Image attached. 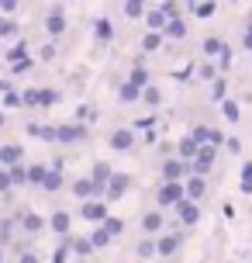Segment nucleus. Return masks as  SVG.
Returning <instances> with one entry per match:
<instances>
[{
    "label": "nucleus",
    "instance_id": "f257e3e1",
    "mask_svg": "<svg viewBox=\"0 0 252 263\" xmlns=\"http://www.w3.org/2000/svg\"><path fill=\"white\" fill-rule=\"evenodd\" d=\"M183 197H186L183 180H162V187H159V194H156V201H159V208H176Z\"/></svg>",
    "mask_w": 252,
    "mask_h": 263
},
{
    "label": "nucleus",
    "instance_id": "f03ea898",
    "mask_svg": "<svg viewBox=\"0 0 252 263\" xmlns=\"http://www.w3.org/2000/svg\"><path fill=\"white\" fill-rule=\"evenodd\" d=\"M180 246H183V236H180V232H159V236H156V256H159V260L176 256Z\"/></svg>",
    "mask_w": 252,
    "mask_h": 263
},
{
    "label": "nucleus",
    "instance_id": "7ed1b4c3",
    "mask_svg": "<svg viewBox=\"0 0 252 263\" xmlns=\"http://www.w3.org/2000/svg\"><path fill=\"white\" fill-rule=\"evenodd\" d=\"M55 101H59V90H25L21 93L25 107H52Z\"/></svg>",
    "mask_w": 252,
    "mask_h": 263
},
{
    "label": "nucleus",
    "instance_id": "20e7f679",
    "mask_svg": "<svg viewBox=\"0 0 252 263\" xmlns=\"http://www.w3.org/2000/svg\"><path fill=\"white\" fill-rule=\"evenodd\" d=\"M214 156H218V145H200V153L194 159H190V173H200V177H204V173L211 170V163H214Z\"/></svg>",
    "mask_w": 252,
    "mask_h": 263
},
{
    "label": "nucleus",
    "instance_id": "39448f33",
    "mask_svg": "<svg viewBox=\"0 0 252 263\" xmlns=\"http://www.w3.org/2000/svg\"><path fill=\"white\" fill-rule=\"evenodd\" d=\"M83 218H87V222H104L107 218V201L104 197H90V201H83V211H80Z\"/></svg>",
    "mask_w": 252,
    "mask_h": 263
},
{
    "label": "nucleus",
    "instance_id": "423d86ee",
    "mask_svg": "<svg viewBox=\"0 0 252 263\" xmlns=\"http://www.w3.org/2000/svg\"><path fill=\"white\" fill-rule=\"evenodd\" d=\"M132 187V177L128 173H111V180H107V191H104V197L107 201H118L124 191Z\"/></svg>",
    "mask_w": 252,
    "mask_h": 263
},
{
    "label": "nucleus",
    "instance_id": "0eeeda50",
    "mask_svg": "<svg viewBox=\"0 0 252 263\" xmlns=\"http://www.w3.org/2000/svg\"><path fill=\"white\" fill-rule=\"evenodd\" d=\"M183 173H190L186 159H162V180H183Z\"/></svg>",
    "mask_w": 252,
    "mask_h": 263
},
{
    "label": "nucleus",
    "instance_id": "6e6552de",
    "mask_svg": "<svg viewBox=\"0 0 252 263\" xmlns=\"http://www.w3.org/2000/svg\"><path fill=\"white\" fill-rule=\"evenodd\" d=\"M73 194L83 197V201H90V197H100V194H104V187L97 184L93 177H83V180H76V184H73Z\"/></svg>",
    "mask_w": 252,
    "mask_h": 263
},
{
    "label": "nucleus",
    "instance_id": "1a4fd4ad",
    "mask_svg": "<svg viewBox=\"0 0 252 263\" xmlns=\"http://www.w3.org/2000/svg\"><path fill=\"white\" fill-rule=\"evenodd\" d=\"M80 139H87V125H83V121L55 128V142H80Z\"/></svg>",
    "mask_w": 252,
    "mask_h": 263
},
{
    "label": "nucleus",
    "instance_id": "9d476101",
    "mask_svg": "<svg viewBox=\"0 0 252 263\" xmlns=\"http://www.w3.org/2000/svg\"><path fill=\"white\" fill-rule=\"evenodd\" d=\"M176 215H180V222H183V225H197V222H200V208H197V201L183 197V201L176 204Z\"/></svg>",
    "mask_w": 252,
    "mask_h": 263
},
{
    "label": "nucleus",
    "instance_id": "9b49d317",
    "mask_svg": "<svg viewBox=\"0 0 252 263\" xmlns=\"http://www.w3.org/2000/svg\"><path fill=\"white\" fill-rule=\"evenodd\" d=\"M52 232L59 239H69V232H73V218H69V211H52Z\"/></svg>",
    "mask_w": 252,
    "mask_h": 263
},
{
    "label": "nucleus",
    "instance_id": "f8f14e48",
    "mask_svg": "<svg viewBox=\"0 0 252 263\" xmlns=\"http://www.w3.org/2000/svg\"><path fill=\"white\" fill-rule=\"evenodd\" d=\"M142 229H145V236H159L162 232V208H152L142 215Z\"/></svg>",
    "mask_w": 252,
    "mask_h": 263
},
{
    "label": "nucleus",
    "instance_id": "ddd939ff",
    "mask_svg": "<svg viewBox=\"0 0 252 263\" xmlns=\"http://www.w3.org/2000/svg\"><path fill=\"white\" fill-rule=\"evenodd\" d=\"M45 31H49L52 39H59V35L66 31V14L59 11V7H55V11H49V17H45Z\"/></svg>",
    "mask_w": 252,
    "mask_h": 263
},
{
    "label": "nucleus",
    "instance_id": "4468645a",
    "mask_svg": "<svg viewBox=\"0 0 252 263\" xmlns=\"http://www.w3.org/2000/svg\"><path fill=\"white\" fill-rule=\"evenodd\" d=\"M62 163H55V166H49V173H45V184H41V191H49V194H55V191H62Z\"/></svg>",
    "mask_w": 252,
    "mask_h": 263
},
{
    "label": "nucleus",
    "instance_id": "2eb2a0df",
    "mask_svg": "<svg viewBox=\"0 0 252 263\" xmlns=\"http://www.w3.org/2000/svg\"><path fill=\"white\" fill-rule=\"evenodd\" d=\"M183 187H186V197H190V201H200L204 191H207V180H204L200 173H190V180H183Z\"/></svg>",
    "mask_w": 252,
    "mask_h": 263
},
{
    "label": "nucleus",
    "instance_id": "dca6fc26",
    "mask_svg": "<svg viewBox=\"0 0 252 263\" xmlns=\"http://www.w3.org/2000/svg\"><path fill=\"white\" fill-rule=\"evenodd\" d=\"M69 250L76 253L80 260H87V256H90L97 246H93V239H90V236H69Z\"/></svg>",
    "mask_w": 252,
    "mask_h": 263
},
{
    "label": "nucleus",
    "instance_id": "f3484780",
    "mask_svg": "<svg viewBox=\"0 0 252 263\" xmlns=\"http://www.w3.org/2000/svg\"><path fill=\"white\" fill-rule=\"evenodd\" d=\"M21 159H25V149H21V145H14V142L0 145V163H4V166H17Z\"/></svg>",
    "mask_w": 252,
    "mask_h": 263
},
{
    "label": "nucleus",
    "instance_id": "a211bd4d",
    "mask_svg": "<svg viewBox=\"0 0 252 263\" xmlns=\"http://www.w3.org/2000/svg\"><path fill=\"white\" fill-rule=\"evenodd\" d=\"M111 145L118 149V153H128L135 145V128H118L114 135H111Z\"/></svg>",
    "mask_w": 252,
    "mask_h": 263
},
{
    "label": "nucleus",
    "instance_id": "6ab92c4d",
    "mask_svg": "<svg viewBox=\"0 0 252 263\" xmlns=\"http://www.w3.org/2000/svg\"><path fill=\"white\" fill-rule=\"evenodd\" d=\"M17 222H21V229H25L28 236H38L41 229H45V218H41V215H35V211H25Z\"/></svg>",
    "mask_w": 252,
    "mask_h": 263
},
{
    "label": "nucleus",
    "instance_id": "aec40b11",
    "mask_svg": "<svg viewBox=\"0 0 252 263\" xmlns=\"http://www.w3.org/2000/svg\"><path fill=\"white\" fill-rule=\"evenodd\" d=\"M197 153H200V142L194 139V135L180 139V145H176V156H180V159H186V163H190V159L197 156Z\"/></svg>",
    "mask_w": 252,
    "mask_h": 263
},
{
    "label": "nucleus",
    "instance_id": "412c9836",
    "mask_svg": "<svg viewBox=\"0 0 252 263\" xmlns=\"http://www.w3.org/2000/svg\"><path fill=\"white\" fill-rule=\"evenodd\" d=\"M145 21H149V31H166V25H170V14L162 11V7H156V11L145 14Z\"/></svg>",
    "mask_w": 252,
    "mask_h": 263
},
{
    "label": "nucleus",
    "instance_id": "4be33fe9",
    "mask_svg": "<svg viewBox=\"0 0 252 263\" xmlns=\"http://www.w3.org/2000/svg\"><path fill=\"white\" fill-rule=\"evenodd\" d=\"M93 35H97V42H111L114 39V25H111L107 17H100V21L93 25Z\"/></svg>",
    "mask_w": 252,
    "mask_h": 263
},
{
    "label": "nucleus",
    "instance_id": "5701e85b",
    "mask_svg": "<svg viewBox=\"0 0 252 263\" xmlns=\"http://www.w3.org/2000/svg\"><path fill=\"white\" fill-rule=\"evenodd\" d=\"M121 101H124V104H135V101H142V87H135L132 80H128V83H121Z\"/></svg>",
    "mask_w": 252,
    "mask_h": 263
},
{
    "label": "nucleus",
    "instance_id": "b1692460",
    "mask_svg": "<svg viewBox=\"0 0 252 263\" xmlns=\"http://www.w3.org/2000/svg\"><path fill=\"white\" fill-rule=\"evenodd\" d=\"M135 253H138L142 260H152V256H156V236H145L138 246H135Z\"/></svg>",
    "mask_w": 252,
    "mask_h": 263
},
{
    "label": "nucleus",
    "instance_id": "393cba45",
    "mask_svg": "<svg viewBox=\"0 0 252 263\" xmlns=\"http://www.w3.org/2000/svg\"><path fill=\"white\" fill-rule=\"evenodd\" d=\"M166 39H183L186 35V25L180 21V17H170V25H166V31H162Z\"/></svg>",
    "mask_w": 252,
    "mask_h": 263
},
{
    "label": "nucleus",
    "instance_id": "a878e982",
    "mask_svg": "<svg viewBox=\"0 0 252 263\" xmlns=\"http://www.w3.org/2000/svg\"><path fill=\"white\" fill-rule=\"evenodd\" d=\"M162 42H166V35H162V31H149L145 39H142V49H145V52H156Z\"/></svg>",
    "mask_w": 252,
    "mask_h": 263
},
{
    "label": "nucleus",
    "instance_id": "bb28decb",
    "mask_svg": "<svg viewBox=\"0 0 252 263\" xmlns=\"http://www.w3.org/2000/svg\"><path fill=\"white\" fill-rule=\"evenodd\" d=\"M111 173H114V170H111L107 163H97V166H93V173H90V177H93V180H97V184H100V187H104V191H107V180H111Z\"/></svg>",
    "mask_w": 252,
    "mask_h": 263
},
{
    "label": "nucleus",
    "instance_id": "cd10ccee",
    "mask_svg": "<svg viewBox=\"0 0 252 263\" xmlns=\"http://www.w3.org/2000/svg\"><path fill=\"white\" fill-rule=\"evenodd\" d=\"M100 225L107 229V236H111V239H118L121 232H124V222H121V218H114V215H107V218H104Z\"/></svg>",
    "mask_w": 252,
    "mask_h": 263
},
{
    "label": "nucleus",
    "instance_id": "c85d7f7f",
    "mask_svg": "<svg viewBox=\"0 0 252 263\" xmlns=\"http://www.w3.org/2000/svg\"><path fill=\"white\" fill-rule=\"evenodd\" d=\"M11 242H14V222L0 218V246H11Z\"/></svg>",
    "mask_w": 252,
    "mask_h": 263
},
{
    "label": "nucleus",
    "instance_id": "c756f323",
    "mask_svg": "<svg viewBox=\"0 0 252 263\" xmlns=\"http://www.w3.org/2000/svg\"><path fill=\"white\" fill-rule=\"evenodd\" d=\"M221 115H225L228 121H239V118H242L239 104H235V101H232V97H225V101H221Z\"/></svg>",
    "mask_w": 252,
    "mask_h": 263
},
{
    "label": "nucleus",
    "instance_id": "7c9ffc66",
    "mask_svg": "<svg viewBox=\"0 0 252 263\" xmlns=\"http://www.w3.org/2000/svg\"><path fill=\"white\" fill-rule=\"evenodd\" d=\"M45 173H49V166H28V184L41 187L45 184Z\"/></svg>",
    "mask_w": 252,
    "mask_h": 263
},
{
    "label": "nucleus",
    "instance_id": "2f4dec72",
    "mask_svg": "<svg viewBox=\"0 0 252 263\" xmlns=\"http://www.w3.org/2000/svg\"><path fill=\"white\" fill-rule=\"evenodd\" d=\"M128 80H132L135 87H142V90H145V87H149V73H145V66H135Z\"/></svg>",
    "mask_w": 252,
    "mask_h": 263
},
{
    "label": "nucleus",
    "instance_id": "473e14b6",
    "mask_svg": "<svg viewBox=\"0 0 252 263\" xmlns=\"http://www.w3.org/2000/svg\"><path fill=\"white\" fill-rule=\"evenodd\" d=\"M142 101H145L149 107H159L162 104V93L156 90V87H145V90H142Z\"/></svg>",
    "mask_w": 252,
    "mask_h": 263
},
{
    "label": "nucleus",
    "instance_id": "72a5a7b5",
    "mask_svg": "<svg viewBox=\"0 0 252 263\" xmlns=\"http://www.w3.org/2000/svg\"><path fill=\"white\" fill-rule=\"evenodd\" d=\"M124 14H128V17H142V14H145V4H142V0H124Z\"/></svg>",
    "mask_w": 252,
    "mask_h": 263
},
{
    "label": "nucleus",
    "instance_id": "f704fd0d",
    "mask_svg": "<svg viewBox=\"0 0 252 263\" xmlns=\"http://www.w3.org/2000/svg\"><path fill=\"white\" fill-rule=\"evenodd\" d=\"M31 66H35V59H31V55H25V59H17V63L11 66V73H14V77H25Z\"/></svg>",
    "mask_w": 252,
    "mask_h": 263
},
{
    "label": "nucleus",
    "instance_id": "c9c22d12",
    "mask_svg": "<svg viewBox=\"0 0 252 263\" xmlns=\"http://www.w3.org/2000/svg\"><path fill=\"white\" fill-rule=\"evenodd\" d=\"M7 170H11L14 184H28V166H25V163H17V166H7Z\"/></svg>",
    "mask_w": 252,
    "mask_h": 263
},
{
    "label": "nucleus",
    "instance_id": "e433bc0d",
    "mask_svg": "<svg viewBox=\"0 0 252 263\" xmlns=\"http://www.w3.org/2000/svg\"><path fill=\"white\" fill-rule=\"evenodd\" d=\"M25 55H28V45H25V42H17V45H11V49H7V59H11V63L25 59Z\"/></svg>",
    "mask_w": 252,
    "mask_h": 263
},
{
    "label": "nucleus",
    "instance_id": "4c0bfd02",
    "mask_svg": "<svg viewBox=\"0 0 252 263\" xmlns=\"http://www.w3.org/2000/svg\"><path fill=\"white\" fill-rule=\"evenodd\" d=\"M221 49H225V42H221V39H207V42H204V52H207V55H221Z\"/></svg>",
    "mask_w": 252,
    "mask_h": 263
},
{
    "label": "nucleus",
    "instance_id": "58836bf2",
    "mask_svg": "<svg viewBox=\"0 0 252 263\" xmlns=\"http://www.w3.org/2000/svg\"><path fill=\"white\" fill-rule=\"evenodd\" d=\"M225 142H228V139H225V132H221V128H211V132H207V145H218V149H221Z\"/></svg>",
    "mask_w": 252,
    "mask_h": 263
},
{
    "label": "nucleus",
    "instance_id": "ea45409f",
    "mask_svg": "<svg viewBox=\"0 0 252 263\" xmlns=\"http://www.w3.org/2000/svg\"><path fill=\"white\" fill-rule=\"evenodd\" d=\"M242 191H245V194H252V163H245V166H242Z\"/></svg>",
    "mask_w": 252,
    "mask_h": 263
},
{
    "label": "nucleus",
    "instance_id": "a19ab883",
    "mask_svg": "<svg viewBox=\"0 0 252 263\" xmlns=\"http://www.w3.org/2000/svg\"><path fill=\"white\" fill-rule=\"evenodd\" d=\"M11 187H14V177H11V170L4 166V170H0V194H7Z\"/></svg>",
    "mask_w": 252,
    "mask_h": 263
},
{
    "label": "nucleus",
    "instance_id": "79ce46f5",
    "mask_svg": "<svg viewBox=\"0 0 252 263\" xmlns=\"http://www.w3.org/2000/svg\"><path fill=\"white\" fill-rule=\"evenodd\" d=\"M225 90H228V83L221 77H214V101H218V104L225 101Z\"/></svg>",
    "mask_w": 252,
    "mask_h": 263
},
{
    "label": "nucleus",
    "instance_id": "37998d69",
    "mask_svg": "<svg viewBox=\"0 0 252 263\" xmlns=\"http://www.w3.org/2000/svg\"><path fill=\"white\" fill-rule=\"evenodd\" d=\"M69 239H62V246H59V250H55V256H52V263H66V256H69Z\"/></svg>",
    "mask_w": 252,
    "mask_h": 263
},
{
    "label": "nucleus",
    "instance_id": "c03bdc74",
    "mask_svg": "<svg viewBox=\"0 0 252 263\" xmlns=\"http://www.w3.org/2000/svg\"><path fill=\"white\" fill-rule=\"evenodd\" d=\"M17 31V25H14L11 17H0V39H7V35H14Z\"/></svg>",
    "mask_w": 252,
    "mask_h": 263
},
{
    "label": "nucleus",
    "instance_id": "a18cd8bd",
    "mask_svg": "<svg viewBox=\"0 0 252 263\" xmlns=\"http://www.w3.org/2000/svg\"><path fill=\"white\" fill-rule=\"evenodd\" d=\"M214 7H218L214 0H204V4H197V17H211V14H214Z\"/></svg>",
    "mask_w": 252,
    "mask_h": 263
},
{
    "label": "nucleus",
    "instance_id": "49530a36",
    "mask_svg": "<svg viewBox=\"0 0 252 263\" xmlns=\"http://www.w3.org/2000/svg\"><path fill=\"white\" fill-rule=\"evenodd\" d=\"M207 132H211L207 125H194V132H190V135H194V139H197V142L204 145V142H207Z\"/></svg>",
    "mask_w": 252,
    "mask_h": 263
},
{
    "label": "nucleus",
    "instance_id": "de8ad7c7",
    "mask_svg": "<svg viewBox=\"0 0 252 263\" xmlns=\"http://www.w3.org/2000/svg\"><path fill=\"white\" fill-rule=\"evenodd\" d=\"M17 263H38V253L35 250H21L17 253Z\"/></svg>",
    "mask_w": 252,
    "mask_h": 263
},
{
    "label": "nucleus",
    "instance_id": "09e8293b",
    "mask_svg": "<svg viewBox=\"0 0 252 263\" xmlns=\"http://www.w3.org/2000/svg\"><path fill=\"white\" fill-rule=\"evenodd\" d=\"M17 104H21V93H14V90L4 93V107H17Z\"/></svg>",
    "mask_w": 252,
    "mask_h": 263
},
{
    "label": "nucleus",
    "instance_id": "8fccbe9b",
    "mask_svg": "<svg viewBox=\"0 0 252 263\" xmlns=\"http://www.w3.org/2000/svg\"><path fill=\"white\" fill-rule=\"evenodd\" d=\"M152 125H156V118L149 115V118H138L135 121V128H142V132H152Z\"/></svg>",
    "mask_w": 252,
    "mask_h": 263
},
{
    "label": "nucleus",
    "instance_id": "3c124183",
    "mask_svg": "<svg viewBox=\"0 0 252 263\" xmlns=\"http://www.w3.org/2000/svg\"><path fill=\"white\" fill-rule=\"evenodd\" d=\"M0 11H7V14H14V11H17V0H0Z\"/></svg>",
    "mask_w": 252,
    "mask_h": 263
},
{
    "label": "nucleus",
    "instance_id": "603ef678",
    "mask_svg": "<svg viewBox=\"0 0 252 263\" xmlns=\"http://www.w3.org/2000/svg\"><path fill=\"white\" fill-rule=\"evenodd\" d=\"M218 59H221V69H228V63H232V52H228V45L221 49V55H218Z\"/></svg>",
    "mask_w": 252,
    "mask_h": 263
},
{
    "label": "nucleus",
    "instance_id": "864d4df0",
    "mask_svg": "<svg viewBox=\"0 0 252 263\" xmlns=\"http://www.w3.org/2000/svg\"><path fill=\"white\" fill-rule=\"evenodd\" d=\"M225 145H228V149H232V153H242V142H239V139H228Z\"/></svg>",
    "mask_w": 252,
    "mask_h": 263
},
{
    "label": "nucleus",
    "instance_id": "5fc2aeb1",
    "mask_svg": "<svg viewBox=\"0 0 252 263\" xmlns=\"http://www.w3.org/2000/svg\"><path fill=\"white\" fill-rule=\"evenodd\" d=\"M242 42H245V49L252 52V25H249V31H245V39H242Z\"/></svg>",
    "mask_w": 252,
    "mask_h": 263
},
{
    "label": "nucleus",
    "instance_id": "6e6d98bb",
    "mask_svg": "<svg viewBox=\"0 0 252 263\" xmlns=\"http://www.w3.org/2000/svg\"><path fill=\"white\" fill-rule=\"evenodd\" d=\"M0 263H7V253H4V246H0Z\"/></svg>",
    "mask_w": 252,
    "mask_h": 263
},
{
    "label": "nucleus",
    "instance_id": "4d7b16f0",
    "mask_svg": "<svg viewBox=\"0 0 252 263\" xmlns=\"http://www.w3.org/2000/svg\"><path fill=\"white\" fill-rule=\"evenodd\" d=\"M0 128H4V111H0Z\"/></svg>",
    "mask_w": 252,
    "mask_h": 263
},
{
    "label": "nucleus",
    "instance_id": "13d9d810",
    "mask_svg": "<svg viewBox=\"0 0 252 263\" xmlns=\"http://www.w3.org/2000/svg\"><path fill=\"white\" fill-rule=\"evenodd\" d=\"M142 4H145V0H142Z\"/></svg>",
    "mask_w": 252,
    "mask_h": 263
}]
</instances>
